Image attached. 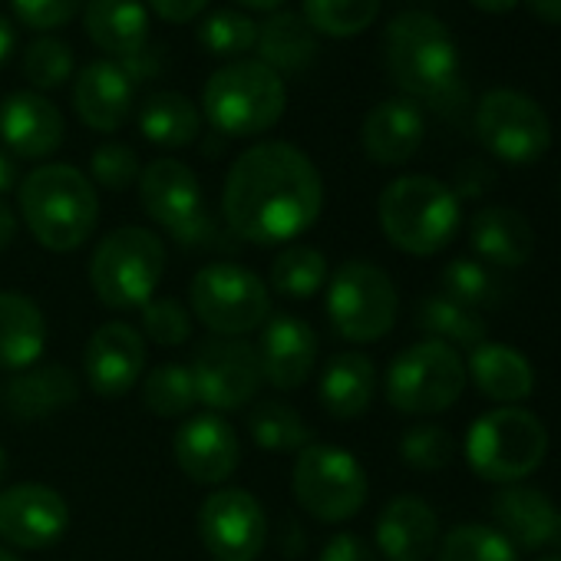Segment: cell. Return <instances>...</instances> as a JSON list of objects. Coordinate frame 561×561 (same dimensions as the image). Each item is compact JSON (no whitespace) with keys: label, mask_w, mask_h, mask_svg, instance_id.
Here are the masks:
<instances>
[{"label":"cell","mask_w":561,"mask_h":561,"mask_svg":"<svg viewBox=\"0 0 561 561\" xmlns=\"http://www.w3.org/2000/svg\"><path fill=\"white\" fill-rule=\"evenodd\" d=\"M321 208L324 179L311 156L291 142H257L225 175L221 215L241 241H295L321 218Z\"/></svg>","instance_id":"cell-1"},{"label":"cell","mask_w":561,"mask_h":561,"mask_svg":"<svg viewBox=\"0 0 561 561\" xmlns=\"http://www.w3.org/2000/svg\"><path fill=\"white\" fill-rule=\"evenodd\" d=\"M383 57L393 83L433 110H453L462 100L459 50L443 21L423 11H407L383 34Z\"/></svg>","instance_id":"cell-2"},{"label":"cell","mask_w":561,"mask_h":561,"mask_svg":"<svg viewBox=\"0 0 561 561\" xmlns=\"http://www.w3.org/2000/svg\"><path fill=\"white\" fill-rule=\"evenodd\" d=\"M21 215L47 251H77L100 221V195L93 182L64 162L37 165L18 188Z\"/></svg>","instance_id":"cell-3"},{"label":"cell","mask_w":561,"mask_h":561,"mask_svg":"<svg viewBox=\"0 0 561 561\" xmlns=\"http://www.w3.org/2000/svg\"><path fill=\"white\" fill-rule=\"evenodd\" d=\"M288 87L261 60H234L215 70L202 90V110L215 133L248 139L274 129L285 116Z\"/></svg>","instance_id":"cell-4"},{"label":"cell","mask_w":561,"mask_h":561,"mask_svg":"<svg viewBox=\"0 0 561 561\" xmlns=\"http://www.w3.org/2000/svg\"><path fill=\"white\" fill-rule=\"evenodd\" d=\"M377 215L390 244L416 257L443 251L459 231V198L433 175L393 179L380 195Z\"/></svg>","instance_id":"cell-5"},{"label":"cell","mask_w":561,"mask_h":561,"mask_svg":"<svg viewBox=\"0 0 561 561\" xmlns=\"http://www.w3.org/2000/svg\"><path fill=\"white\" fill-rule=\"evenodd\" d=\"M165 274V244L156 231L126 225L110 231L90 261V285L106 308H146Z\"/></svg>","instance_id":"cell-6"},{"label":"cell","mask_w":561,"mask_h":561,"mask_svg":"<svg viewBox=\"0 0 561 561\" xmlns=\"http://www.w3.org/2000/svg\"><path fill=\"white\" fill-rule=\"evenodd\" d=\"M548 456L545 423L522 407H495L482 413L466 436V459L485 482L512 485L531 476Z\"/></svg>","instance_id":"cell-7"},{"label":"cell","mask_w":561,"mask_h":561,"mask_svg":"<svg viewBox=\"0 0 561 561\" xmlns=\"http://www.w3.org/2000/svg\"><path fill=\"white\" fill-rule=\"evenodd\" d=\"M188 305L195 321H202L218 337H244L257 331L271 314L267 285L254 271L231 261H215L195 271L188 285Z\"/></svg>","instance_id":"cell-8"},{"label":"cell","mask_w":561,"mask_h":561,"mask_svg":"<svg viewBox=\"0 0 561 561\" xmlns=\"http://www.w3.org/2000/svg\"><path fill=\"white\" fill-rule=\"evenodd\" d=\"M291 492L318 522L337 525L354 518L367 502V472L354 453L331 443H311L295 456Z\"/></svg>","instance_id":"cell-9"},{"label":"cell","mask_w":561,"mask_h":561,"mask_svg":"<svg viewBox=\"0 0 561 561\" xmlns=\"http://www.w3.org/2000/svg\"><path fill=\"white\" fill-rule=\"evenodd\" d=\"M400 298L393 280L374 261H344L328 288V318L351 344H374L393 331Z\"/></svg>","instance_id":"cell-10"},{"label":"cell","mask_w":561,"mask_h":561,"mask_svg":"<svg viewBox=\"0 0 561 561\" xmlns=\"http://www.w3.org/2000/svg\"><path fill=\"white\" fill-rule=\"evenodd\" d=\"M466 390V364L459 351L423 341L407 347L387 374V400L410 416H430L449 410Z\"/></svg>","instance_id":"cell-11"},{"label":"cell","mask_w":561,"mask_h":561,"mask_svg":"<svg viewBox=\"0 0 561 561\" xmlns=\"http://www.w3.org/2000/svg\"><path fill=\"white\" fill-rule=\"evenodd\" d=\"M479 142L508 165H528L551 146V123L545 110L518 90H492L476 106Z\"/></svg>","instance_id":"cell-12"},{"label":"cell","mask_w":561,"mask_h":561,"mask_svg":"<svg viewBox=\"0 0 561 561\" xmlns=\"http://www.w3.org/2000/svg\"><path fill=\"white\" fill-rule=\"evenodd\" d=\"M142 211L162 225L179 244H205L211 238V218L205 211L198 175L179 159H156L139 175Z\"/></svg>","instance_id":"cell-13"},{"label":"cell","mask_w":561,"mask_h":561,"mask_svg":"<svg viewBox=\"0 0 561 561\" xmlns=\"http://www.w3.org/2000/svg\"><path fill=\"white\" fill-rule=\"evenodd\" d=\"M192 380L198 403L208 407V413H228L241 410L257 397L261 387V364L254 344L241 337H211L205 341L192 357Z\"/></svg>","instance_id":"cell-14"},{"label":"cell","mask_w":561,"mask_h":561,"mask_svg":"<svg viewBox=\"0 0 561 561\" xmlns=\"http://www.w3.org/2000/svg\"><path fill=\"white\" fill-rule=\"evenodd\" d=\"M198 535L215 561H254L267 541V515L244 489H215L198 508Z\"/></svg>","instance_id":"cell-15"},{"label":"cell","mask_w":561,"mask_h":561,"mask_svg":"<svg viewBox=\"0 0 561 561\" xmlns=\"http://www.w3.org/2000/svg\"><path fill=\"white\" fill-rule=\"evenodd\" d=\"M70 528L67 499L41 482H18L0 492V538L14 548L37 551L57 545Z\"/></svg>","instance_id":"cell-16"},{"label":"cell","mask_w":561,"mask_h":561,"mask_svg":"<svg viewBox=\"0 0 561 561\" xmlns=\"http://www.w3.org/2000/svg\"><path fill=\"white\" fill-rule=\"evenodd\" d=\"M146 370V341L133 324L110 321L93 331L83 351V377L103 400L126 397Z\"/></svg>","instance_id":"cell-17"},{"label":"cell","mask_w":561,"mask_h":561,"mask_svg":"<svg viewBox=\"0 0 561 561\" xmlns=\"http://www.w3.org/2000/svg\"><path fill=\"white\" fill-rule=\"evenodd\" d=\"M179 469L198 485H221L241 462V443L234 426L218 413L192 416L175 433Z\"/></svg>","instance_id":"cell-18"},{"label":"cell","mask_w":561,"mask_h":561,"mask_svg":"<svg viewBox=\"0 0 561 561\" xmlns=\"http://www.w3.org/2000/svg\"><path fill=\"white\" fill-rule=\"evenodd\" d=\"M254 351L261 364V380H267L274 390H298L314 374L318 334L305 318L277 314L261 328V341Z\"/></svg>","instance_id":"cell-19"},{"label":"cell","mask_w":561,"mask_h":561,"mask_svg":"<svg viewBox=\"0 0 561 561\" xmlns=\"http://www.w3.org/2000/svg\"><path fill=\"white\" fill-rule=\"evenodd\" d=\"M64 113L54 100L18 90L0 103V139L18 159H47L64 142Z\"/></svg>","instance_id":"cell-20"},{"label":"cell","mask_w":561,"mask_h":561,"mask_svg":"<svg viewBox=\"0 0 561 561\" xmlns=\"http://www.w3.org/2000/svg\"><path fill=\"white\" fill-rule=\"evenodd\" d=\"M492 518L499 531L512 541V548L561 551V508H554V502L538 489L505 485L492 499Z\"/></svg>","instance_id":"cell-21"},{"label":"cell","mask_w":561,"mask_h":561,"mask_svg":"<svg viewBox=\"0 0 561 561\" xmlns=\"http://www.w3.org/2000/svg\"><path fill=\"white\" fill-rule=\"evenodd\" d=\"M136 83L116 60H93L77 73L73 110L96 133H116L133 116Z\"/></svg>","instance_id":"cell-22"},{"label":"cell","mask_w":561,"mask_h":561,"mask_svg":"<svg viewBox=\"0 0 561 561\" xmlns=\"http://www.w3.org/2000/svg\"><path fill=\"white\" fill-rule=\"evenodd\" d=\"M439 545V518L420 495H397L377 518V548L387 561H426Z\"/></svg>","instance_id":"cell-23"},{"label":"cell","mask_w":561,"mask_h":561,"mask_svg":"<svg viewBox=\"0 0 561 561\" xmlns=\"http://www.w3.org/2000/svg\"><path fill=\"white\" fill-rule=\"evenodd\" d=\"M426 123L413 100H383L364 119V152L377 165H403L416 156Z\"/></svg>","instance_id":"cell-24"},{"label":"cell","mask_w":561,"mask_h":561,"mask_svg":"<svg viewBox=\"0 0 561 561\" xmlns=\"http://www.w3.org/2000/svg\"><path fill=\"white\" fill-rule=\"evenodd\" d=\"M87 37L116 64L149 47V11L142 0H87Z\"/></svg>","instance_id":"cell-25"},{"label":"cell","mask_w":561,"mask_h":561,"mask_svg":"<svg viewBox=\"0 0 561 561\" xmlns=\"http://www.w3.org/2000/svg\"><path fill=\"white\" fill-rule=\"evenodd\" d=\"M77 393H80V383L67 367H60V364L37 367L34 364L11 377V383L4 390V407L11 416L31 423V420H47V416L73 407Z\"/></svg>","instance_id":"cell-26"},{"label":"cell","mask_w":561,"mask_h":561,"mask_svg":"<svg viewBox=\"0 0 561 561\" xmlns=\"http://www.w3.org/2000/svg\"><path fill=\"white\" fill-rule=\"evenodd\" d=\"M47 321L37 301L21 291H0V370L21 374L41 360Z\"/></svg>","instance_id":"cell-27"},{"label":"cell","mask_w":561,"mask_h":561,"mask_svg":"<svg viewBox=\"0 0 561 561\" xmlns=\"http://www.w3.org/2000/svg\"><path fill=\"white\" fill-rule=\"evenodd\" d=\"M472 383L479 387L482 397L502 403V407H518L522 400L531 397L535 390V370L531 364L512 351L508 344H479L469 351V374Z\"/></svg>","instance_id":"cell-28"},{"label":"cell","mask_w":561,"mask_h":561,"mask_svg":"<svg viewBox=\"0 0 561 561\" xmlns=\"http://www.w3.org/2000/svg\"><path fill=\"white\" fill-rule=\"evenodd\" d=\"M469 241L479 257L495 267H522L535 251V231L515 208H482L469 225Z\"/></svg>","instance_id":"cell-29"},{"label":"cell","mask_w":561,"mask_h":561,"mask_svg":"<svg viewBox=\"0 0 561 561\" xmlns=\"http://www.w3.org/2000/svg\"><path fill=\"white\" fill-rule=\"evenodd\" d=\"M374 393H377V367L370 357L357 351L337 354L324 367L321 383H318V397L324 410L337 420H357L360 413H367L374 403Z\"/></svg>","instance_id":"cell-30"},{"label":"cell","mask_w":561,"mask_h":561,"mask_svg":"<svg viewBox=\"0 0 561 561\" xmlns=\"http://www.w3.org/2000/svg\"><path fill=\"white\" fill-rule=\"evenodd\" d=\"M257 60L271 67L277 77L285 73H305L314 57H318V34L308 27L301 14L277 11L264 24H257V41H254Z\"/></svg>","instance_id":"cell-31"},{"label":"cell","mask_w":561,"mask_h":561,"mask_svg":"<svg viewBox=\"0 0 561 561\" xmlns=\"http://www.w3.org/2000/svg\"><path fill=\"white\" fill-rule=\"evenodd\" d=\"M139 129L149 142L162 149H182L198 139L202 116L188 96L175 90H162L146 96V103L139 106Z\"/></svg>","instance_id":"cell-32"},{"label":"cell","mask_w":561,"mask_h":561,"mask_svg":"<svg viewBox=\"0 0 561 561\" xmlns=\"http://www.w3.org/2000/svg\"><path fill=\"white\" fill-rule=\"evenodd\" d=\"M328 280V257L311 244H288L271 264V291L288 301H311Z\"/></svg>","instance_id":"cell-33"},{"label":"cell","mask_w":561,"mask_h":561,"mask_svg":"<svg viewBox=\"0 0 561 561\" xmlns=\"http://www.w3.org/2000/svg\"><path fill=\"white\" fill-rule=\"evenodd\" d=\"M248 433L264 453H301L305 446H311V426L305 423V416L277 400H264L251 410Z\"/></svg>","instance_id":"cell-34"},{"label":"cell","mask_w":561,"mask_h":561,"mask_svg":"<svg viewBox=\"0 0 561 561\" xmlns=\"http://www.w3.org/2000/svg\"><path fill=\"white\" fill-rule=\"evenodd\" d=\"M420 328L453 351H476L479 344H485V321L443 295H433L420 305Z\"/></svg>","instance_id":"cell-35"},{"label":"cell","mask_w":561,"mask_h":561,"mask_svg":"<svg viewBox=\"0 0 561 561\" xmlns=\"http://www.w3.org/2000/svg\"><path fill=\"white\" fill-rule=\"evenodd\" d=\"M383 0H305L301 18L314 34L324 37H357L380 18Z\"/></svg>","instance_id":"cell-36"},{"label":"cell","mask_w":561,"mask_h":561,"mask_svg":"<svg viewBox=\"0 0 561 561\" xmlns=\"http://www.w3.org/2000/svg\"><path fill=\"white\" fill-rule=\"evenodd\" d=\"M439 285H443V298L469 308V311H479V308H492L499 305L502 298V285H499V277L479 264V261H469V257H459V261H449L443 267V277H439Z\"/></svg>","instance_id":"cell-37"},{"label":"cell","mask_w":561,"mask_h":561,"mask_svg":"<svg viewBox=\"0 0 561 561\" xmlns=\"http://www.w3.org/2000/svg\"><path fill=\"white\" fill-rule=\"evenodd\" d=\"M142 403L156 416H165V420L185 416L198 403L192 370L182 367V364H162V367H156L142 380Z\"/></svg>","instance_id":"cell-38"},{"label":"cell","mask_w":561,"mask_h":561,"mask_svg":"<svg viewBox=\"0 0 561 561\" xmlns=\"http://www.w3.org/2000/svg\"><path fill=\"white\" fill-rule=\"evenodd\" d=\"M439 561H518L512 541L492 525H456L443 535Z\"/></svg>","instance_id":"cell-39"},{"label":"cell","mask_w":561,"mask_h":561,"mask_svg":"<svg viewBox=\"0 0 561 561\" xmlns=\"http://www.w3.org/2000/svg\"><path fill=\"white\" fill-rule=\"evenodd\" d=\"M257 41V24L251 18H244L241 11H228L218 8L211 14H205V21L198 24V44L205 54L215 57H238L254 50Z\"/></svg>","instance_id":"cell-40"},{"label":"cell","mask_w":561,"mask_h":561,"mask_svg":"<svg viewBox=\"0 0 561 561\" xmlns=\"http://www.w3.org/2000/svg\"><path fill=\"white\" fill-rule=\"evenodd\" d=\"M77 57L73 47L60 37H41L31 44L27 57H24V77L31 80V87L37 90H57L73 77Z\"/></svg>","instance_id":"cell-41"},{"label":"cell","mask_w":561,"mask_h":561,"mask_svg":"<svg viewBox=\"0 0 561 561\" xmlns=\"http://www.w3.org/2000/svg\"><path fill=\"white\" fill-rule=\"evenodd\" d=\"M400 456L407 466L413 469H423V472H436V469H446L456 456V443L453 436L436 426V423H420L413 430L403 433L400 439Z\"/></svg>","instance_id":"cell-42"},{"label":"cell","mask_w":561,"mask_h":561,"mask_svg":"<svg viewBox=\"0 0 561 561\" xmlns=\"http://www.w3.org/2000/svg\"><path fill=\"white\" fill-rule=\"evenodd\" d=\"M142 331L159 347H182L192 337L188 311L172 298H152L142 308Z\"/></svg>","instance_id":"cell-43"},{"label":"cell","mask_w":561,"mask_h":561,"mask_svg":"<svg viewBox=\"0 0 561 561\" xmlns=\"http://www.w3.org/2000/svg\"><path fill=\"white\" fill-rule=\"evenodd\" d=\"M90 172L93 179L110 188V192H126L139 182L142 175V165H139V156L136 149L123 146V142H106L93 152L90 159Z\"/></svg>","instance_id":"cell-44"},{"label":"cell","mask_w":561,"mask_h":561,"mask_svg":"<svg viewBox=\"0 0 561 561\" xmlns=\"http://www.w3.org/2000/svg\"><path fill=\"white\" fill-rule=\"evenodd\" d=\"M87 0H11L14 14L34 31H60L80 18Z\"/></svg>","instance_id":"cell-45"},{"label":"cell","mask_w":561,"mask_h":561,"mask_svg":"<svg viewBox=\"0 0 561 561\" xmlns=\"http://www.w3.org/2000/svg\"><path fill=\"white\" fill-rule=\"evenodd\" d=\"M321 561H377V558H374V548L360 535L337 531L334 538H328V545L321 551Z\"/></svg>","instance_id":"cell-46"},{"label":"cell","mask_w":561,"mask_h":561,"mask_svg":"<svg viewBox=\"0 0 561 561\" xmlns=\"http://www.w3.org/2000/svg\"><path fill=\"white\" fill-rule=\"evenodd\" d=\"M149 8L165 24H188L208 8V0H149Z\"/></svg>","instance_id":"cell-47"},{"label":"cell","mask_w":561,"mask_h":561,"mask_svg":"<svg viewBox=\"0 0 561 561\" xmlns=\"http://www.w3.org/2000/svg\"><path fill=\"white\" fill-rule=\"evenodd\" d=\"M485 182H489V172H485L479 162H466V165L459 169V192H456V198H459V195H466V198L479 195V192L485 188Z\"/></svg>","instance_id":"cell-48"},{"label":"cell","mask_w":561,"mask_h":561,"mask_svg":"<svg viewBox=\"0 0 561 561\" xmlns=\"http://www.w3.org/2000/svg\"><path fill=\"white\" fill-rule=\"evenodd\" d=\"M14 47H18V34H14L11 21L0 14V70H4L8 60L14 57Z\"/></svg>","instance_id":"cell-49"},{"label":"cell","mask_w":561,"mask_h":561,"mask_svg":"<svg viewBox=\"0 0 561 561\" xmlns=\"http://www.w3.org/2000/svg\"><path fill=\"white\" fill-rule=\"evenodd\" d=\"M528 8L538 21L561 27V0H528Z\"/></svg>","instance_id":"cell-50"},{"label":"cell","mask_w":561,"mask_h":561,"mask_svg":"<svg viewBox=\"0 0 561 561\" xmlns=\"http://www.w3.org/2000/svg\"><path fill=\"white\" fill-rule=\"evenodd\" d=\"M14 238H18V215L8 208V202H0V251L11 248Z\"/></svg>","instance_id":"cell-51"},{"label":"cell","mask_w":561,"mask_h":561,"mask_svg":"<svg viewBox=\"0 0 561 561\" xmlns=\"http://www.w3.org/2000/svg\"><path fill=\"white\" fill-rule=\"evenodd\" d=\"M18 185V162L8 149H0V195Z\"/></svg>","instance_id":"cell-52"},{"label":"cell","mask_w":561,"mask_h":561,"mask_svg":"<svg viewBox=\"0 0 561 561\" xmlns=\"http://www.w3.org/2000/svg\"><path fill=\"white\" fill-rule=\"evenodd\" d=\"M518 4V0H472V8L485 11V14H505Z\"/></svg>","instance_id":"cell-53"},{"label":"cell","mask_w":561,"mask_h":561,"mask_svg":"<svg viewBox=\"0 0 561 561\" xmlns=\"http://www.w3.org/2000/svg\"><path fill=\"white\" fill-rule=\"evenodd\" d=\"M238 8H244V11H277L285 0H234Z\"/></svg>","instance_id":"cell-54"},{"label":"cell","mask_w":561,"mask_h":561,"mask_svg":"<svg viewBox=\"0 0 561 561\" xmlns=\"http://www.w3.org/2000/svg\"><path fill=\"white\" fill-rule=\"evenodd\" d=\"M4 476H8V456L0 449V485H4Z\"/></svg>","instance_id":"cell-55"},{"label":"cell","mask_w":561,"mask_h":561,"mask_svg":"<svg viewBox=\"0 0 561 561\" xmlns=\"http://www.w3.org/2000/svg\"><path fill=\"white\" fill-rule=\"evenodd\" d=\"M0 561H21L11 548H0Z\"/></svg>","instance_id":"cell-56"},{"label":"cell","mask_w":561,"mask_h":561,"mask_svg":"<svg viewBox=\"0 0 561 561\" xmlns=\"http://www.w3.org/2000/svg\"><path fill=\"white\" fill-rule=\"evenodd\" d=\"M535 561H561V551H551V554H541V558H535Z\"/></svg>","instance_id":"cell-57"}]
</instances>
